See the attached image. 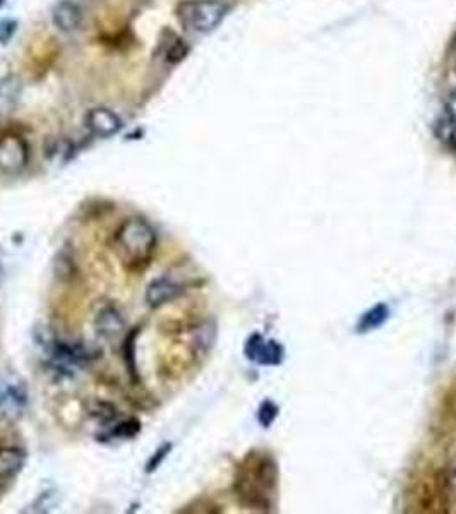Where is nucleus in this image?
I'll return each mask as SVG.
<instances>
[{
  "label": "nucleus",
  "instance_id": "nucleus-1",
  "mask_svg": "<svg viewBox=\"0 0 456 514\" xmlns=\"http://www.w3.org/2000/svg\"><path fill=\"white\" fill-rule=\"evenodd\" d=\"M276 487L278 467L273 456L261 451L249 452L235 477V492L240 503L254 511H271Z\"/></svg>",
  "mask_w": 456,
  "mask_h": 514
},
{
  "label": "nucleus",
  "instance_id": "nucleus-2",
  "mask_svg": "<svg viewBox=\"0 0 456 514\" xmlns=\"http://www.w3.org/2000/svg\"><path fill=\"white\" fill-rule=\"evenodd\" d=\"M119 256L129 268L146 264L156 247V233L144 220L129 218L115 235Z\"/></svg>",
  "mask_w": 456,
  "mask_h": 514
},
{
  "label": "nucleus",
  "instance_id": "nucleus-3",
  "mask_svg": "<svg viewBox=\"0 0 456 514\" xmlns=\"http://www.w3.org/2000/svg\"><path fill=\"white\" fill-rule=\"evenodd\" d=\"M228 7L218 0H184L177 6V19L185 30L194 33H209L220 26Z\"/></svg>",
  "mask_w": 456,
  "mask_h": 514
},
{
  "label": "nucleus",
  "instance_id": "nucleus-4",
  "mask_svg": "<svg viewBox=\"0 0 456 514\" xmlns=\"http://www.w3.org/2000/svg\"><path fill=\"white\" fill-rule=\"evenodd\" d=\"M28 144L23 137L9 134L0 137V170L4 173H19L28 165Z\"/></svg>",
  "mask_w": 456,
  "mask_h": 514
},
{
  "label": "nucleus",
  "instance_id": "nucleus-5",
  "mask_svg": "<svg viewBox=\"0 0 456 514\" xmlns=\"http://www.w3.org/2000/svg\"><path fill=\"white\" fill-rule=\"evenodd\" d=\"M244 351L249 360H254L261 366H278L283 360V346L274 339L264 341V338L257 333L247 339Z\"/></svg>",
  "mask_w": 456,
  "mask_h": 514
},
{
  "label": "nucleus",
  "instance_id": "nucleus-6",
  "mask_svg": "<svg viewBox=\"0 0 456 514\" xmlns=\"http://www.w3.org/2000/svg\"><path fill=\"white\" fill-rule=\"evenodd\" d=\"M86 125L93 134L100 137H110L122 129V119L110 108H93L86 115Z\"/></svg>",
  "mask_w": 456,
  "mask_h": 514
},
{
  "label": "nucleus",
  "instance_id": "nucleus-7",
  "mask_svg": "<svg viewBox=\"0 0 456 514\" xmlns=\"http://www.w3.org/2000/svg\"><path fill=\"white\" fill-rule=\"evenodd\" d=\"M180 290L182 288H180L175 281L170 280V278L161 276L149 283L144 298H146L148 307H151V309H158V307L172 302L173 298H177Z\"/></svg>",
  "mask_w": 456,
  "mask_h": 514
},
{
  "label": "nucleus",
  "instance_id": "nucleus-8",
  "mask_svg": "<svg viewBox=\"0 0 456 514\" xmlns=\"http://www.w3.org/2000/svg\"><path fill=\"white\" fill-rule=\"evenodd\" d=\"M57 55H59V47L54 38L35 40V43L30 47V50H28L31 67H33L38 74L42 71H48V67H50L52 64H54V60L57 59Z\"/></svg>",
  "mask_w": 456,
  "mask_h": 514
},
{
  "label": "nucleus",
  "instance_id": "nucleus-9",
  "mask_svg": "<svg viewBox=\"0 0 456 514\" xmlns=\"http://www.w3.org/2000/svg\"><path fill=\"white\" fill-rule=\"evenodd\" d=\"M52 19L62 33H74L83 21V12H81L78 4L72 2V0H62L55 6Z\"/></svg>",
  "mask_w": 456,
  "mask_h": 514
},
{
  "label": "nucleus",
  "instance_id": "nucleus-10",
  "mask_svg": "<svg viewBox=\"0 0 456 514\" xmlns=\"http://www.w3.org/2000/svg\"><path fill=\"white\" fill-rule=\"evenodd\" d=\"M24 452L16 448H2L0 449V479H14L24 467Z\"/></svg>",
  "mask_w": 456,
  "mask_h": 514
},
{
  "label": "nucleus",
  "instance_id": "nucleus-11",
  "mask_svg": "<svg viewBox=\"0 0 456 514\" xmlns=\"http://www.w3.org/2000/svg\"><path fill=\"white\" fill-rule=\"evenodd\" d=\"M21 96V84L16 78H7L0 81V115L12 112Z\"/></svg>",
  "mask_w": 456,
  "mask_h": 514
},
{
  "label": "nucleus",
  "instance_id": "nucleus-12",
  "mask_svg": "<svg viewBox=\"0 0 456 514\" xmlns=\"http://www.w3.org/2000/svg\"><path fill=\"white\" fill-rule=\"evenodd\" d=\"M96 327L105 336H114L124 327V319L114 307H105L96 317Z\"/></svg>",
  "mask_w": 456,
  "mask_h": 514
},
{
  "label": "nucleus",
  "instance_id": "nucleus-13",
  "mask_svg": "<svg viewBox=\"0 0 456 514\" xmlns=\"http://www.w3.org/2000/svg\"><path fill=\"white\" fill-rule=\"evenodd\" d=\"M137 334H139V327L132 329L131 333L127 334L126 343H124L122 348V355H124V362H126V369L131 375V380L134 384L139 382V372H137V363H136V339Z\"/></svg>",
  "mask_w": 456,
  "mask_h": 514
},
{
  "label": "nucleus",
  "instance_id": "nucleus-14",
  "mask_svg": "<svg viewBox=\"0 0 456 514\" xmlns=\"http://www.w3.org/2000/svg\"><path fill=\"white\" fill-rule=\"evenodd\" d=\"M390 310L385 303H378L376 307H373L370 310L362 315L361 322H358V333H367V331H373L382 325V322L388 319Z\"/></svg>",
  "mask_w": 456,
  "mask_h": 514
},
{
  "label": "nucleus",
  "instance_id": "nucleus-15",
  "mask_svg": "<svg viewBox=\"0 0 456 514\" xmlns=\"http://www.w3.org/2000/svg\"><path fill=\"white\" fill-rule=\"evenodd\" d=\"M54 269L60 280L64 281H71L78 276V268H76L74 261H72L69 256H66V254H59V256L55 257Z\"/></svg>",
  "mask_w": 456,
  "mask_h": 514
},
{
  "label": "nucleus",
  "instance_id": "nucleus-16",
  "mask_svg": "<svg viewBox=\"0 0 456 514\" xmlns=\"http://www.w3.org/2000/svg\"><path fill=\"white\" fill-rule=\"evenodd\" d=\"M189 54V47L185 45L182 38H173L172 43L168 45L167 54H165V59H167L168 64H179L185 59V55Z\"/></svg>",
  "mask_w": 456,
  "mask_h": 514
},
{
  "label": "nucleus",
  "instance_id": "nucleus-17",
  "mask_svg": "<svg viewBox=\"0 0 456 514\" xmlns=\"http://www.w3.org/2000/svg\"><path fill=\"white\" fill-rule=\"evenodd\" d=\"M278 407L274 404L273 402H264L259 407V411H257V420H259V424L262 425V427H269L274 420H276L278 416Z\"/></svg>",
  "mask_w": 456,
  "mask_h": 514
},
{
  "label": "nucleus",
  "instance_id": "nucleus-18",
  "mask_svg": "<svg viewBox=\"0 0 456 514\" xmlns=\"http://www.w3.org/2000/svg\"><path fill=\"white\" fill-rule=\"evenodd\" d=\"M139 431H141L139 420L131 419V420H127V422L120 424L119 427L115 428V436L124 437V439H131V437H134Z\"/></svg>",
  "mask_w": 456,
  "mask_h": 514
},
{
  "label": "nucleus",
  "instance_id": "nucleus-19",
  "mask_svg": "<svg viewBox=\"0 0 456 514\" xmlns=\"http://www.w3.org/2000/svg\"><path fill=\"white\" fill-rule=\"evenodd\" d=\"M170 449H172V444H168V443L165 444V446L158 448V451L155 452V456H153V458L148 461V465H146V472H148V473L155 472V469L158 468L160 465H161V461H163L165 458H167V455H168V451H170Z\"/></svg>",
  "mask_w": 456,
  "mask_h": 514
},
{
  "label": "nucleus",
  "instance_id": "nucleus-20",
  "mask_svg": "<svg viewBox=\"0 0 456 514\" xmlns=\"http://www.w3.org/2000/svg\"><path fill=\"white\" fill-rule=\"evenodd\" d=\"M446 411H445V419L451 420V424H456V386H453V390L450 391L446 398Z\"/></svg>",
  "mask_w": 456,
  "mask_h": 514
},
{
  "label": "nucleus",
  "instance_id": "nucleus-21",
  "mask_svg": "<svg viewBox=\"0 0 456 514\" xmlns=\"http://www.w3.org/2000/svg\"><path fill=\"white\" fill-rule=\"evenodd\" d=\"M445 112L451 124L456 125V90L450 91L445 98Z\"/></svg>",
  "mask_w": 456,
  "mask_h": 514
},
{
  "label": "nucleus",
  "instance_id": "nucleus-22",
  "mask_svg": "<svg viewBox=\"0 0 456 514\" xmlns=\"http://www.w3.org/2000/svg\"><path fill=\"white\" fill-rule=\"evenodd\" d=\"M14 31H16V23H12V21L0 23V42L6 43L7 40L14 35Z\"/></svg>",
  "mask_w": 456,
  "mask_h": 514
},
{
  "label": "nucleus",
  "instance_id": "nucleus-23",
  "mask_svg": "<svg viewBox=\"0 0 456 514\" xmlns=\"http://www.w3.org/2000/svg\"><path fill=\"white\" fill-rule=\"evenodd\" d=\"M450 143L453 144V148H456V129L450 134Z\"/></svg>",
  "mask_w": 456,
  "mask_h": 514
},
{
  "label": "nucleus",
  "instance_id": "nucleus-24",
  "mask_svg": "<svg viewBox=\"0 0 456 514\" xmlns=\"http://www.w3.org/2000/svg\"><path fill=\"white\" fill-rule=\"evenodd\" d=\"M2 4H4V0H0V7H2Z\"/></svg>",
  "mask_w": 456,
  "mask_h": 514
}]
</instances>
